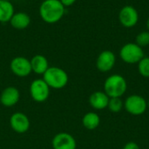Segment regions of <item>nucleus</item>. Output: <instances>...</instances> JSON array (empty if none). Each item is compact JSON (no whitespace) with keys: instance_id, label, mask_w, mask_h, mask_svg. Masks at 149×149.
Returning a JSON list of instances; mask_svg holds the SVG:
<instances>
[{"instance_id":"20","label":"nucleus","mask_w":149,"mask_h":149,"mask_svg":"<svg viewBox=\"0 0 149 149\" xmlns=\"http://www.w3.org/2000/svg\"><path fill=\"white\" fill-rule=\"evenodd\" d=\"M135 43L141 47H145L149 45V31L140 32L135 38Z\"/></svg>"},{"instance_id":"24","label":"nucleus","mask_w":149,"mask_h":149,"mask_svg":"<svg viewBox=\"0 0 149 149\" xmlns=\"http://www.w3.org/2000/svg\"><path fill=\"white\" fill-rule=\"evenodd\" d=\"M148 107L149 108V100H148Z\"/></svg>"},{"instance_id":"22","label":"nucleus","mask_w":149,"mask_h":149,"mask_svg":"<svg viewBox=\"0 0 149 149\" xmlns=\"http://www.w3.org/2000/svg\"><path fill=\"white\" fill-rule=\"evenodd\" d=\"M59 1H60L61 3L66 8V7H70V6H72V4H74L75 2H76L77 0H59Z\"/></svg>"},{"instance_id":"18","label":"nucleus","mask_w":149,"mask_h":149,"mask_svg":"<svg viewBox=\"0 0 149 149\" xmlns=\"http://www.w3.org/2000/svg\"><path fill=\"white\" fill-rule=\"evenodd\" d=\"M138 71L145 78H149V57L142 58L138 63Z\"/></svg>"},{"instance_id":"7","label":"nucleus","mask_w":149,"mask_h":149,"mask_svg":"<svg viewBox=\"0 0 149 149\" xmlns=\"http://www.w3.org/2000/svg\"><path fill=\"white\" fill-rule=\"evenodd\" d=\"M10 68L14 75L20 78L27 77L32 72L31 60L22 56H17L12 58L10 64Z\"/></svg>"},{"instance_id":"2","label":"nucleus","mask_w":149,"mask_h":149,"mask_svg":"<svg viewBox=\"0 0 149 149\" xmlns=\"http://www.w3.org/2000/svg\"><path fill=\"white\" fill-rule=\"evenodd\" d=\"M43 79L50 88L59 90L67 85L69 77L64 69L58 66H50L43 74Z\"/></svg>"},{"instance_id":"6","label":"nucleus","mask_w":149,"mask_h":149,"mask_svg":"<svg viewBox=\"0 0 149 149\" xmlns=\"http://www.w3.org/2000/svg\"><path fill=\"white\" fill-rule=\"evenodd\" d=\"M50 89L51 88L43 79H37L31 83L30 94L34 101L42 103L46 101L49 98Z\"/></svg>"},{"instance_id":"13","label":"nucleus","mask_w":149,"mask_h":149,"mask_svg":"<svg viewBox=\"0 0 149 149\" xmlns=\"http://www.w3.org/2000/svg\"><path fill=\"white\" fill-rule=\"evenodd\" d=\"M110 98L105 92H94L89 98V103L91 107L96 110H103L108 107Z\"/></svg>"},{"instance_id":"1","label":"nucleus","mask_w":149,"mask_h":149,"mask_svg":"<svg viewBox=\"0 0 149 149\" xmlns=\"http://www.w3.org/2000/svg\"><path fill=\"white\" fill-rule=\"evenodd\" d=\"M65 7L59 0H44L38 9L41 19L49 24L59 22L64 17Z\"/></svg>"},{"instance_id":"4","label":"nucleus","mask_w":149,"mask_h":149,"mask_svg":"<svg viewBox=\"0 0 149 149\" xmlns=\"http://www.w3.org/2000/svg\"><path fill=\"white\" fill-rule=\"evenodd\" d=\"M120 57L127 64H136L145 56L142 47L136 43H127L121 47Z\"/></svg>"},{"instance_id":"3","label":"nucleus","mask_w":149,"mask_h":149,"mask_svg":"<svg viewBox=\"0 0 149 149\" xmlns=\"http://www.w3.org/2000/svg\"><path fill=\"white\" fill-rule=\"evenodd\" d=\"M127 88V81L120 74L109 76L104 83V91L109 98H120L126 93Z\"/></svg>"},{"instance_id":"8","label":"nucleus","mask_w":149,"mask_h":149,"mask_svg":"<svg viewBox=\"0 0 149 149\" xmlns=\"http://www.w3.org/2000/svg\"><path fill=\"white\" fill-rule=\"evenodd\" d=\"M119 21L126 28H133L139 21L138 10L132 5H125L119 12Z\"/></svg>"},{"instance_id":"12","label":"nucleus","mask_w":149,"mask_h":149,"mask_svg":"<svg viewBox=\"0 0 149 149\" xmlns=\"http://www.w3.org/2000/svg\"><path fill=\"white\" fill-rule=\"evenodd\" d=\"M20 99V93L14 86H8L0 94V102L3 107H11L15 106Z\"/></svg>"},{"instance_id":"16","label":"nucleus","mask_w":149,"mask_h":149,"mask_svg":"<svg viewBox=\"0 0 149 149\" xmlns=\"http://www.w3.org/2000/svg\"><path fill=\"white\" fill-rule=\"evenodd\" d=\"M15 13V9L10 1L0 0V23L10 22Z\"/></svg>"},{"instance_id":"11","label":"nucleus","mask_w":149,"mask_h":149,"mask_svg":"<svg viewBox=\"0 0 149 149\" xmlns=\"http://www.w3.org/2000/svg\"><path fill=\"white\" fill-rule=\"evenodd\" d=\"M52 146L53 149H76L77 142L72 134L58 133L53 137Z\"/></svg>"},{"instance_id":"23","label":"nucleus","mask_w":149,"mask_h":149,"mask_svg":"<svg viewBox=\"0 0 149 149\" xmlns=\"http://www.w3.org/2000/svg\"><path fill=\"white\" fill-rule=\"evenodd\" d=\"M147 28H148V31H149V17L147 20Z\"/></svg>"},{"instance_id":"14","label":"nucleus","mask_w":149,"mask_h":149,"mask_svg":"<svg viewBox=\"0 0 149 149\" xmlns=\"http://www.w3.org/2000/svg\"><path fill=\"white\" fill-rule=\"evenodd\" d=\"M9 23L16 30H24L31 24V17L26 12L17 11L13 14Z\"/></svg>"},{"instance_id":"17","label":"nucleus","mask_w":149,"mask_h":149,"mask_svg":"<svg viewBox=\"0 0 149 149\" xmlns=\"http://www.w3.org/2000/svg\"><path fill=\"white\" fill-rule=\"evenodd\" d=\"M82 124L86 129L94 130L100 126V118L96 113L89 112L84 115V117L82 119Z\"/></svg>"},{"instance_id":"25","label":"nucleus","mask_w":149,"mask_h":149,"mask_svg":"<svg viewBox=\"0 0 149 149\" xmlns=\"http://www.w3.org/2000/svg\"><path fill=\"white\" fill-rule=\"evenodd\" d=\"M4 1H10V0H4Z\"/></svg>"},{"instance_id":"19","label":"nucleus","mask_w":149,"mask_h":149,"mask_svg":"<svg viewBox=\"0 0 149 149\" xmlns=\"http://www.w3.org/2000/svg\"><path fill=\"white\" fill-rule=\"evenodd\" d=\"M124 107V103L120 98H110L108 103V108L113 113H119Z\"/></svg>"},{"instance_id":"21","label":"nucleus","mask_w":149,"mask_h":149,"mask_svg":"<svg viewBox=\"0 0 149 149\" xmlns=\"http://www.w3.org/2000/svg\"><path fill=\"white\" fill-rule=\"evenodd\" d=\"M123 149H140V148H139V146H138L135 142H134V141H129V142H127V143L124 146Z\"/></svg>"},{"instance_id":"15","label":"nucleus","mask_w":149,"mask_h":149,"mask_svg":"<svg viewBox=\"0 0 149 149\" xmlns=\"http://www.w3.org/2000/svg\"><path fill=\"white\" fill-rule=\"evenodd\" d=\"M31 65L32 72L38 75H43L50 67L48 59L41 54H37L31 58Z\"/></svg>"},{"instance_id":"5","label":"nucleus","mask_w":149,"mask_h":149,"mask_svg":"<svg viewBox=\"0 0 149 149\" xmlns=\"http://www.w3.org/2000/svg\"><path fill=\"white\" fill-rule=\"evenodd\" d=\"M124 107L130 114L139 116L146 112L148 108V102L142 96L133 94L126 99Z\"/></svg>"},{"instance_id":"10","label":"nucleus","mask_w":149,"mask_h":149,"mask_svg":"<svg viewBox=\"0 0 149 149\" xmlns=\"http://www.w3.org/2000/svg\"><path fill=\"white\" fill-rule=\"evenodd\" d=\"M116 62L115 54L109 50L101 52L96 60V66L101 72H107L111 71Z\"/></svg>"},{"instance_id":"9","label":"nucleus","mask_w":149,"mask_h":149,"mask_svg":"<svg viewBox=\"0 0 149 149\" xmlns=\"http://www.w3.org/2000/svg\"><path fill=\"white\" fill-rule=\"evenodd\" d=\"M10 125L14 132L17 134H24L30 128V120L24 113L17 112L10 116Z\"/></svg>"}]
</instances>
